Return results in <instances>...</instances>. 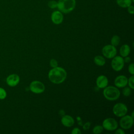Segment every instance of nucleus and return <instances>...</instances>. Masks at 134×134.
Returning <instances> with one entry per match:
<instances>
[{
    "instance_id": "7ed1b4c3",
    "label": "nucleus",
    "mask_w": 134,
    "mask_h": 134,
    "mask_svg": "<svg viewBox=\"0 0 134 134\" xmlns=\"http://www.w3.org/2000/svg\"><path fill=\"white\" fill-rule=\"evenodd\" d=\"M120 95V92L117 87L107 86L104 88L103 95L104 97L108 100H115L119 97Z\"/></svg>"
},
{
    "instance_id": "f257e3e1",
    "label": "nucleus",
    "mask_w": 134,
    "mask_h": 134,
    "mask_svg": "<svg viewBox=\"0 0 134 134\" xmlns=\"http://www.w3.org/2000/svg\"><path fill=\"white\" fill-rule=\"evenodd\" d=\"M67 73L61 67L57 66L51 69L48 73V78L51 82L55 84H61L66 78Z\"/></svg>"
},
{
    "instance_id": "39448f33",
    "label": "nucleus",
    "mask_w": 134,
    "mask_h": 134,
    "mask_svg": "<svg viewBox=\"0 0 134 134\" xmlns=\"http://www.w3.org/2000/svg\"><path fill=\"white\" fill-rule=\"evenodd\" d=\"M29 89L32 93L37 94L42 93L45 90V86L43 83L39 81L31 82L29 85Z\"/></svg>"
},
{
    "instance_id": "0eeeda50",
    "label": "nucleus",
    "mask_w": 134,
    "mask_h": 134,
    "mask_svg": "<svg viewBox=\"0 0 134 134\" xmlns=\"http://www.w3.org/2000/svg\"><path fill=\"white\" fill-rule=\"evenodd\" d=\"M111 62V66L112 69L115 71H120L121 70L125 64L124 58L121 56H115L112 58Z\"/></svg>"
},
{
    "instance_id": "c85d7f7f",
    "label": "nucleus",
    "mask_w": 134,
    "mask_h": 134,
    "mask_svg": "<svg viewBox=\"0 0 134 134\" xmlns=\"http://www.w3.org/2000/svg\"><path fill=\"white\" fill-rule=\"evenodd\" d=\"M115 133L116 134H125V131H124V130L122 129L119 128V129H116L115 130Z\"/></svg>"
},
{
    "instance_id": "cd10ccee",
    "label": "nucleus",
    "mask_w": 134,
    "mask_h": 134,
    "mask_svg": "<svg viewBox=\"0 0 134 134\" xmlns=\"http://www.w3.org/2000/svg\"><path fill=\"white\" fill-rule=\"evenodd\" d=\"M127 10L130 14L133 15L134 13V7L132 5H130L127 7Z\"/></svg>"
},
{
    "instance_id": "aec40b11",
    "label": "nucleus",
    "mask_w": 134,
    "mask_h": 134,
    "mask_svg": "<svg viewBox=\"0 0 134 134\" xmlns=\"http://www.w3.org/2000/svg\"><path fill=\"white\" fill-rule=\"evenodd\" d=\"M123 90L122 91V93L123 95L125 97H128L130 95L131 93V89L129 87H123Z\"/></svg>"
},
{
    "instance_id": "423d86ee",
    "label": "nucleus",
    "mask_w": 134,
    "mask_h": 134,
    "mask_svg": "<svg viewBox=\"0 0 134 134\" xmlns=\"http://www.w3.org/2000/svg\"><path fill=\"white\" fill-rule=\"evenodd\" d=\"M103 55L107 59H112L117 54V49L116 47L111 44L105 46L102 50Z\"/></svg>"
},
{
    "instance_id": "412c9836",
    "label": "nucleus",
    "mask_w": 134,
    "mask_h": 134,
    "mask_svg": "<svg viewBox=\"0 0 134 134\" xmlns=\"http://www.w3.org/2000/svg\"><path fill=\"white\" fill-rule=\"evenodd\" d=\"M57 5H58V2L54 0H51L49 1L48 3V7L51 9L57 8Z\"/></svg>"
},
{
    "instance_id": "6ab92c4d",
    "label": "nucleus",
    "mask_w": 134,
    "mask_h": 134,
    "mask_svg": "<svg viewBox=\"0 0 134 134\" xmlns=\"http://www.w3.org/2000/svg\"><path fill=\"white\" fill-rule=\"evenodd\" d=\"M104 128L101 125H96L93 129V132L94 134H99L103 131Z\"/></svg>"
},
{
    "instance_id": "f3484780",
    "label": "nucleus",
    "mask_w": 134,
    "mask_h": 134,
    "mask_svg": "<svg viewBox=\"0 0 134 134\" xmlns=\"http://www.w3.org/2000/svg\"><path fill=\"white\" fill-rule=\"evenodd\" d=\"M94 62L98 66H103L106 62L105 58L101 55H96L94 58Z\"/></svg>"
},
{
    "instance_id": "2eb2a0df",
    "label": "nucleus",
    "mask_w": 134,
    "mask_h": 134,
    "mask_svg": "<svg viewBox=\"0 0 134 134\" xmlns=\"http://www.w3.org/2000/svg\"><path fill=\"white\" fill-rule=\"evenodd\" d=\"M130 52V47L128 44H123L120 48L119 53L122 58L128 56Z\"/></svg>"
},
{
    "instance_id": "9b49d317",
    "label": "nucleus",
    "mask_w": 134,
    "mask_h": 134,
    "mask_svg": "<svg viewBox=\"0 0 134 134\" xmlns=\"http://www.w3.org/2000/svg\"><path fill=\"white\" fill-rule=\"evenodd\" d=\"M20 81V77L17 74H12L9 75L6 80V83L10 87L16 86Z\"/></svg>"
},
{
    "instance_id": "20e7f679",
    "label": "nucleus",
    "mask_w": 134,
    "mask_h": 134,
    "mask_svg": "<svg viewBox=\"0 0 134 134\" xmlns=\"http://www.w3.org/2000/svg\"><path fill=\"white\" fill-rule=\"evenodd\" d=\"M128 111L127 106L122 103H116L113 108V112L114 114L118 117H121L126 115Z\"/></svg>"
},
{
    "instance_id": "f03ea898",
    "label": "nucleus",
    "mask_w": 134,
    "mask_h": 134,
    "mask_svg": "<svg viewBox=\"0 0 134 134\" xmlns=\"http://www.w3.org/2000/svg\"><path fill=\"white\" fill-rule=\"evenodd\" d=\"M75 6V0H59L58 1L57 8L62 13H70L74 9Z\"/></svg>"
},
{
    "instance_id": "4be33fe9",
    "label": "nucleus",
    "mask_w": 134,
    "mask_h": 134,
    "mask_svg": "<svg viewBox=\"0 0 134 134\" xmlns=\"http://www.w3.org/2000/svg\"><path fill=\"white\" fill-rule=\"evenodd\" d=\"M133 80H134V76L133 75H132L129 79H128V83L129 87L131 89L133 90L134 88V85H133Z\"/></svg>"
},
{
    "instance_id": "dca6fc26",
    "label": "nucleus",
    "mask_w": 134,
    "mask_h": 134,
    "mask_svg": "<svg viewBox=\"0 0 134 134\" xmlns=\"http://www.w3.org/2000/svg\"><path fill=\"white\" fill-rule=\"evenodd\" d=\"M132 0H116L117 5L122 8H127L131 5Z\"/></svg>"
},
{
    "instance_id": "6e6552de",
    "label": "nucleus",
    "mask_w": 134,
    "mask_h": 134,
    "mask_svg": "<svg viewBox=\"0 0 134 134\" xmlns=\"http://www.w3.org/2000/svg\"><path fill=\"white\" fill-rule=\"evenodd\" d=\"M133 124V118L130 115H124L119 120V125L123 129H129L132 127Z\"/></svg>"
},
{
    "instance_id": "5701e85b",
    "label": "nucleus",
    "mask_w": 134,
    "mask_h": 134,
    "mask_svg": "<svg viewBox=\"0 0 134 134\" xmlns=\"http://www.w3.org/2000/svg\"><path fill=\"white\" fill-rule=\"evenodd\" d=\"M7 96L6 91L2 87H0V99H4Z\"/></svg>"
},
{
    "instance_id": "1a4fd4ad",
    "label": "nucleus",
    "mask_w": 134,
    "mask_h": 134,
    "mask_svg": "<svg viewBox=\"0 0 134 134\" xmlns=\"http://www.w3.org/2000/svg\"><path fill=\"white\" fill-rule=\"evenodd\" d=\"M102 126L106 130L114 131L118 127V122L113 118H107L103 121Z\"/></svg>"
},
{
    "instance_id": "c756f323",
    "label": "nucleus",
    "mask_w": 134,
    "mask_h": 134,
    "mask_svg": "<svg viewBox=\"0 0 134 134\" xmlns=\"http://www.w3.org/2000/svg\"><path fill=\"white\" fill-rule=\"evenodd\" d=\"M124 61L125 63H129L130 62V61H131V58H130V57H129L128 56L125 57L124 58Z\"/></svg>"
},
{
    "instance_id": "ddd939ff",
    "label": "nucleus",
    "mask_w": 134,
    "mask_h": 134,
    "mask_svg": "<svg viewBox=\"0 0 134 134\" xmlns=\"http://www.w3.org/2000/svg\"><path fill=\"white\" fill-rule=\"evenodd\" d=\"M96 86L99 88H104L108 84V80L107 77L104 75H101L98 76L96 80Z\"/></svg>"
},
{
    "instance_id": "b1692460",
    "label": "nucleus",
    "mask_w": 134,
    "mask_h": 134,
    "mask_svg": "<svg viewBox=\"0 0 134 134\" xmlns=\"http://www.w3.org/2000/svg\"><path fill=\"white\" fill-rule=\"evenodd\" d=\"M50 65L52 68H56L57 66H58V61L54 59H52L50 60Z\"/></svg>"
},
{
    "instance_id": "393cba45",
    "label": "nucleus",
    "mask_w": 134,
    "mask_h": 134,
    "mask_svg": "<svg viewBox=\"0 0 134 134\" xmlns=\"http://www.w3.org/2000/svg\"><path fill=\"white\" fill-rule=\"evenodd\" d=\"M128 71L131 74V75H133L134 74V65L133 63H130L129 66H128Z\"/></svg>"
},
{
    "instance_id": "a878e982",
    "label": "nucleus",
    "mask_w": 134,
    "mask_h": 134,
    "mask_svg": "<svg viewBox=\"0 0 134 134\" xmlns=\"http://www.w3.org/2000/svg\"><path fill=\"white\" fill-rule=\"evenodd\" d=\"M91 123L90 122V121H87L86 122H85L83 126V129L84 130H88L90 127H91Z\"/></svg>"
},
{
    "instance_id": "9d476101",
    "label": "nucleus",
    "mask_w": 134,
    "mask_h": 134,
    "mask_svg": "<svg viewBox=\"0 0 134 134\" xmlns=\"http://www.w3.org/2000/svg\"><path fill=\"white\" fill-rule=\"evenodd\" d=\"M51 19L52 23L55 25L61 24L63 20V13L60 10H55L53 12L51 15Z\"/></svg>"
},
{
    "instance_id": "a211bd4d",
    "label": "nucleus",
    "mask_w": 134,
    "mask_h": 134,
    "mask_svg": "<svg viewBox=\"0 0 134 134\" xmlns=\"http://www.w3.org/2000/svg\"><path fill=\"white\" fill-rule=\"evenodd\" d=\"M120 38L119 37V36H117V35H114L112 37L111 40H110V43L111 44L116 47L117 46L119 45V43H120Z\"/></svg>"
},
{
    "instance_id": "f8f14e48",
    "label": "nucleus",
    "mask_w": 134,
    "mask_h": 134,
    "mask_svg": "<svg viewBox=\"0 0 134 134\" xmlns=\"http://www.w3.org/2000/svg\"><path fill=\"white\" fill-rule=\"evenodd\" d=\"M128 79L127 77L124 75H120L117 76L114 81V84L117 87L123 88L127 85Z\"/></svg>"
},
{
    "instance_id": "bb28decb",
    "label": "nucleus",
    "mask_w": 134,
    "mask_h": 134,
    "mask_svg": "<svg viewBox=\"0 0 134 134\" xmlns=\"http://www.w3.org/2000/svg\"><path fill=\"white\" fill-rule=\"evenodd\" d=\"M72 134H81V130L79 128H74L72 129L71 131Z\"/></svg>"
},
{
    "instance_id": "4468645a",
    "label": "nucleus",
    "mask_w": 134,
    "mask_h": 134,
    "mask_svg": "<svg viewBox=\"0 0 134 134\" xmlns=\"http://www.w3.org/2000/svg\"><path fill=\"white\" fill-rule=\"evenodd\" d=\"M61 124L65 127H71L74 124V119L69 115H63L61 119Z\"/></svg>"
}]
</instances>
